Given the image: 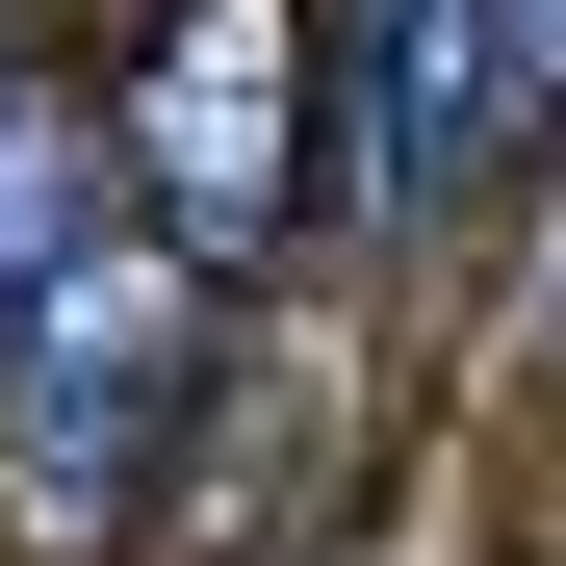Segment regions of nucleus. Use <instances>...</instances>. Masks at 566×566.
I'll return each instance as SVG.
<instances>
[{
  "label": "nucleus",
  "mask_w": 566,
  "mask_h": 566,
  "mask_svg": "<svg viewBox=\"0 0 566 566\" xmlns=\"http://www.w3.org/2000/svg\"><path fill=\"white\" fill-rule=\"evenodd\" d=\"M180 360H207V335H180V258L104 232V258H52V283H27V490H52V515H104L129 463H155Z\"/></svg>",
  "instance_id": "f03ea898"
},
{
  "label": "nucleus",
  "mask_w": 566,
  "mask_h": 566,
  "mask_svg": "<svg viewBox=\"0 0 566 566\" xmlns=\"http://www.w3.org/2000/svg\"><path fill=\"white\" fill-rule=\"evenodd\" d=\"M541 129H566V0H387V52H360V180L387 207H463Z\"/></svg>",
  "instance_id": "f257e3e1"
},
{
  "label": "nucleus",
  "mask_w": 566,
  "mask_h": 566,
  "mask_svg": "<svg viewBox=\"0 0 566 566\" xmlns=\"http://www.w3.org/2000/svg\"><path fill=\"white\" fill-rule=\"evenodd\" d=\"M155 180H180V207H258V180H283V0H207V27H180L155 52Z\"/></svg>",
  "instance_id": "7ed1b4c3"
}]
</instances>
